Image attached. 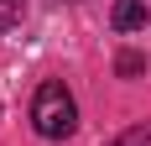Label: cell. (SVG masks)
I'll return each mask as SVG.
<instances>
[{"label": "cell", "mask_w": 151, "mask_h": 146, "mask_svg": "<svg viewBox=\"0 0 151 146\" xmlns=\"http://www.w3.org/2000/svg\"><path fill=\"white\" fill-rule=\"evenodd\" d=\"M31 131L47 136V141H63V136L78 131V104L68 94V84H58V78L37 84V94H31Z\"/></svg>", "instance_id": "cell-1"}, {"label": "cell", "mask_w": 151, "mask_h": 146, "mask_svg": "<svg viewBox=\"0 0 151 146\" xmlns=\"http://www.w3.org/2000/svg\"><path fill=\"white\" fill-rule=\"evenodd\" d=\"M151 21V5L146 0H115V16H109V26L120 31V37H130V31H146Z\"/></svg>", "instance_id": "cell-2"}, {"label": "cell", "mask_w": 151, "mask_h": 146, "mask_svg": "<svg viewBox=\"0 0 151 146\" xmlns=\"http://www.w3.org/2000/svg\"><path fill=\"white\" fill-rule=\"evenodd\" d=\"M109 146H151V125H130V131H120Z\"/></svg>", "instance_id": "cell-3"}, {"label": "cell", "mask_w": 151, "mask_h": 146, "mask_svg": "<svg viewBox=\"0 0 151 146\" xmlns=\"http://www.w3.org/2000/svg\"><path fill=\"white\" fill-rule=\"evenodd\" d=\"M21 16H26V0H0V31H11Z\"/></svg>", "instance_id": "cell-4"}, {"label": "cell", "mask_w": 151, "mask_h": 146, "mask_svg": "<svg viewBox=\"0 0 151 146\" xmlns=\"http://www.w3.org/2000/svg\"><path fill=\"white\" fill-rule=\"evenodd\" d=\"M141 68H146V58H136V52H125V58H120V73H141Z\"/></svg>", "instance_id": "cell-5"}]
</instances>
